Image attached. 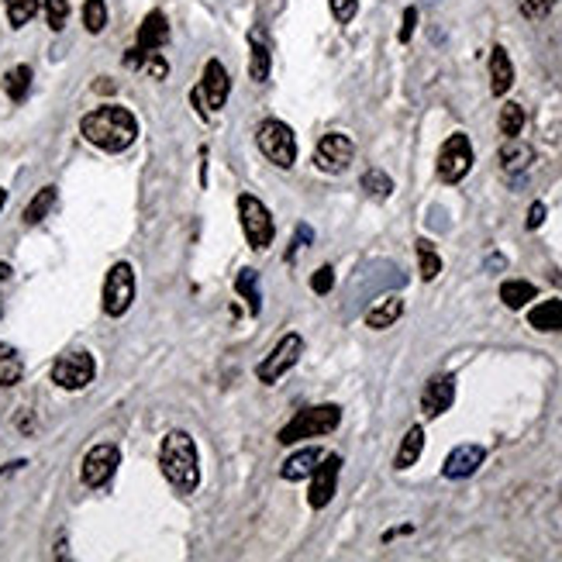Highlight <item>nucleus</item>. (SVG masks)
I'll use <instances>...</instances> for the list:
<instances>
[{
	"instance_id": "obj_1",
	"label": "nucleus",
	"mask_w": 562,
	"mask_h": 562,
	"mask_svg": "<svg viewBox=\"0 0 562 562\" xmlns=\"http://www.w3.org/2000/svg\"><path fill=\"white\" fill-rule=\"evenodd\" d=\"M80 135L100 152H125L138 138V117L121 104H104L97 111L83 115Z\"/></svg>"
},
{
	"instance_id": "obj_2",
	"label": "nucleus",
	"mask_w": 562,
	"mask_h": 562,
	"mask_svg": "<svg viewBox=\"0 0 562 562\" xmlns=\"http://www.w3.org/2000/svg\"><path fill=\"white\" fill-rule=\"evenodd\" d=\"M159 469L176 494H194L200 487V459L190 431H169L159 446Z\"/></svg>"
},
{
	"instance_id": "obj_3",
	"label": "nucleus",
	"mask_w": 562,
	"mask_h": 562,
	"mask_svg": "<svg viewBox=\"0 0 562 562\" xmlns=\"http://www.w3.org/2000/svg\"><path fill=\"white\" fill-rule=\"evenodd\" d=\"M342 425V407L338 404H311V407H300L286 425L280 428L276 442L280 446H297L304 438H321Z\"/></svg>"
},
{
	"instance_id": "obj_4",
	"label": "nucleus",
	"mask_w": 562,
	"mask_h": 562,
	"mask_svg": "<svg viewBox=\"0 0 562 562\" xmlns=\"http://www.w3.org/2000/svg\"><path fill=\"white\" fill-rule=\"evenodd\" d=\"M256 146L266 156V163H273L276 169H294V163H297L294 128L280 117H266L263 125L256 128Z\"/></svg>"
},
{
	"instance_id": "obj_5",
	"label": "nucleus",
	"mask_w": 562,
	"mask_h": 562,
	"mask_svg": "<svg viewBox=\"0 0 562 562\" xmlns=\"http://www.w3.org/2000/svg\"><path fill=\"white\" fill-rule=\"evenodd\" d=\"M228 90H232V76H228V69L221 59H207L204 69H200V83L194 86V107H197L200 117H211L215 111L225 107V100H228Z\"/></svg>"
},
{
	"instance_id": "obj_6",
	"label": "nucleus",
	"mask_w": 562,
	"mask_h": 562,
	"mask_svg": "<svg viewBox=\"0 0 562 562\" xmlns=\"http://www.w3.org/2000/svg\"><path fill=\"white\" fill-rule=\"evenodd\" d=\"M238 221H242V232H246L248 248L266 252V248L273 246V238H276V221H273L269 207H266L259 197H252V194H242V197H238Z\"/></svg>"
},
{
	"instance_id": "obj_7",
	"label": "nucleus",
	"mask_w": 562,
	"mask_h": 562,
	"mask_svg": "<svg viewBox=\"0 0 562 562\" xmlns=\"http://www.w3.org/2000/svg\"><path fill=\"white\" fill-rule=\"evenodd\" d=\"M469 169H473V142H469V135L463 132L448 135L446 142H442V149H438V163H435L438 180L463 183L469 176Z\"/></svg>"
},
{
	"instance_id": "obj_8",
	"label": "nucleus",
	"mask_w": 562,
	"mask_h": 562,
	"mask_svg": "<svg viewBox=\"0 0 562 562\" xmlns=\"http://www.w3.org/2000/svg\"><path fill=\"white\" fill-rule=\"evenodd\" d=\"M300 356H304V338H300L297 331H286L280 342H276V348L266 356L263 363L256 366V376H259V383L273 386V383L283 380V376L300 363Z\"/></svg>"
},
{
	"instance_id": "obj_9",
	"label": "nucleus",
	"mask_w": 562,
	"mask_h": 562,
	"mask_svg": "<svg viewBox=\"0 0 562 562\" xmlns=\"http://www.w3.org/2000/svg\"><path fill=\"white\" fill-rule=\"evenodd\" d=\"M94 376H97V363H94L90 352H69V356H59L52 363V383L59 390H69V394L86 390L94 383Z\"/></svg>"
},
{
	"instance_id": "obj_10",
	"label": "nucleus",
	"mask_w": 562,
	"mask_h": 562,
	"mask_svg": "<svg viewBox=\"0 0 562 562\" xmlns=\"http://www.w3.org/2000/svg\"><path fill=\"white\" fill-rule=\"evenodd\" d=\"M135 300V269L132 263H115L107 269V280H104V315L107 317H121L128 315Z\"/></svg>"
},
{
	"instance_id": "obj_11",
	"label": "nucleus",
	"mask_w": 562,
	"mask_h": 562,
	"mask_svg": "<svg viewBox=\"0 0 562 562\" xmlns=\"http://www.w3.org/2000/svg\"><path fill=\"white\" fill-rule=\"evenodd\" d=\"M352 159H356V142L346 132L321 135V142L315 146V166L321 173H328V176L346 173L348 166H352Z\"/></svg>"
},
{
	"instance_id": "obj_12",
	"label": "nucleus",
	"mask_w": 562,
	"mask_h": 562,
	"mask_svg": "<svg viewBox=\"0 0 562 562\" xmlns=\"http://www.w3.org/2000/svg\"><path fill=\"white\" fill-rule=\"evenodd\" d=\"M117 466H121V452H117V446H111V442H100V446H94L86 456H83L80 477H83V483H86L90 490H100V487H107V483H111V477L117 473Z\"/></svg>"
},
{
	"instance_id": "obj_13",
	"label": "nucleus",
	"mask_w": 562,
	"mask_h": 562,
	"mask_svg": "<svg viewBox=\"0 0 562 562\" xmlns=\"http://www.w3.org/2000/svg\"><path fill=\"white\" fill-rule=\"evenodd\" d=\"M338 473H342V456H325L317 469L311 473V490H307V504L321 511V507H328L335 490H338Z\"/></svg>"
},
{
	"instance_id": "obj_14",
	"label": "nucleus",
	"mask_w": 562,
	"mask_h": 562,
	"mask_svg": "<svg viewBox=\"0 0 562 562\" xmlns=\"http://www.w3.org/2000/svg\"><path fill=\"white\" fill-rule=\"evenodd\" d=\"M456 404V376L452 373H438L425 383L421 390V414L425 417H442Z\"/></svg>"
},
{
	"instance_id": "obj_15",
	"label": "nucleus",
	"mask_w": 562,
	"mask_h": 562,
	"mask_svg": "<svg viewBox=\"0 0 562 562\" xmlns=\"http://www.w3.org/2000/svg\"><path fill=\"white\" fill-rule=\"evenodd\" d=\"M483 459H487V448L477 446V442L456 446L448 452L446 466H442V477H446V480H466V477H473V473L480 469Z\"/></svg>"
},
{
	"instance_id": "obj_16",
	"label": "nucleus",
	"mask_w": 562,
	"mask_h": 562,
	"mask_svg": "<svg viewBox=\"0 0 562 562\" xmlns=\"http://www.w3.org/2000/svg\"><path fill=\"white\" fill-rule=\"evenodd\" d=\"M248 76L256 83H266L269 80V73H273V42H269V35L263 28H252L248 32Z\"/></svg>"
},
{
	"instance_id": "obj_17",
	"label": "nucleus",
	"mask_w": 562,
	"mask_h": 562,
	"mask_svg": "<svg viewBox=\"0 0 562 562\" xmlns=\"http://www.w3.org/2000/svg\"><path fill=\"white\" fill-rule=\"evenodd\" d=\"M169 42V21H166L163 11H149L146 21L138 25V38H135V49L142 52V55H152V52H159Z\"/></svg>"
},
{
	"instance_id": "obj_18",
	"label": "nucleus",
	"mask_w": 562,
	"mask_h": 562,
	"mask_svg": "<svg viewBox=\"0 0 562 562\" xmlns=\"http://www.w3.org/2000/svg\"><path fill=\"white\" fill-rule=\"evenodd\" d=\"M325 459V452L317 446H307V448H297L294 456H286L280 466V480L286 483H300V480H311V473L317 469V463Z\"/></svg>"
},
{
	"instance_id": "obj_19",
	"label": "nucleus",
	"mask_w": 562,
	"mask_h": 562,
	"mask_svg": "<svg viewBox=\"0 0 562 562\" xmlns=\"http://www.w3.org/2000/svg\"><path fill=\"white\" fill-rule=\"evenodd\" d=\"M400 317H404V297H400V294H386V297H380L369 311H366V328L386 331V328H394Z\"/></svg>"
},
{
	"instance_id": "obj_20",
	"label": "nucleus",
	"mask_w": 562,
	"mask_h": 562,
	"mask_svg": "<svg viewBox=\"0 0 562 562\" xmlns=\"http://www.w3.org/2000/svg\"><path fill=\"white\" fill-rule=\"evenodd\" d=\"M531 163H535V149H531L528 142H521V138H507V142L500 146V169H504L507 176H521V173H528Z\"/></svg>"
},
{
	"instance_id": "obj_21",
	"label": "nucleus",
	"mask_w": 562,
	"mask_h": 562,
	"mask_svg": "<svg viewBox=\"0 0 562 562\" xmlns=\"http://www.w3.org/2000/svg\"><path fill=\"white\" fill-rule=\"evenodd\" d=\"M514 86V63L504 45H494L490 49V94L494 97H504Z\"/></svg>"
},
{
	"instance_id": "obj_22",
	"label": "nucleus",
	"mask_w": 562,
	"mask_h": 562,
	"mask_svg": "<svg viewBox=\"0 0 562 562\" xmlns=\"http://www.w3.org/2000/svg\"><path fill=\"white\" fill-rule=\"evenodd\" d=\"M235 294L248 304V315H259L263 311V290H259V269H238L235 273Z\"/></svg>"
},
{
	"instance_id": "obj_23",
	"label": "nucleus",
	"mask_w": 562,
	"mask_h": 562,
	"mask_svg": "<svg viewBox=\"0 0 562 562\" xmlns=\"http://www.w3.org/2000/svg\"><path fill=\"white\" fill-rule=\"evenodd\" d=\"M528 325L535 331H562V300H542L528 311Z\"/></svg>"
},
{
	"instance_id": "obj_24",
	"label": "nucleus",
	"mask_w": 562,
	"mask_h": 562,
	"mask_svg": "<svg viewBox=\"0 0 562 562\" xmlns=\"http://www.w3.org/2000/svg\"><path fill=\"white\" fill-rule=\"evenodd\" d=\"M535 297H538V286L528 280H504L500 283V300H504V307H511V311L528 307Z\"/></svg>"
},
{
	"instance_id": "obj_25",
	"label": "nucleus",
	"mask_w": 562,
	"mask_h": 562,
	"mask_svg": "<svg viewBox=\"0 0 562 562\" xmlns=\"http://www.w3.org/2000/svg\"><path fill=\"white\" fill-rule=\"evenodd\" d=\"M421 452H425V428H421V425H414V428H407L404 442H400L394 466H397V469H411V466L421 459Z\"/></svg>"
},
{
	"instance_id": "obj_26",
	"label": "nucleus",
	"mask_w": 562,
	"mask_h": 562,
	"mask_svg": "<svg viewBox=\"0 0 562 562\" xmlns=\"http://www.w3.org/2000/svg\"><path fill=\"white\" fill-rule=\"evenodd\" d=\"M32 76H35L32 66H25V63L15 69H7V73H4V94L15 100V104H21V100L28 97V90H32Z\"/></svg>"
},
{
	"instance_id": "obj_27",
	"label": "nucleus",
	"mask_w": 562,
	"mask_h": 562,
	"mask_svg": "<svg viewBox=\"0 0 562 562\" xmlns=\"http://www.w3.org/2000/svg\"><path fill=\"white\" fill-rule=\"evenodd\" d=\"M21 376H25V363H21L17 348L0 342V386H15Z\"/></svg>"
},
{
	"instance_id": "obj_28",
	"label": "nucleus",
	"mask_w": 562,
	"mask_h": 562,
	"mask_svg": "<svg viewBox=\"0 0 562 562\" xmlns=\"http://www.w3.org/2000/svg\"><path fill=\"white\" fill-rule=\"evenodd\" d=\"M55 186H42L32 200H28V207H25V225H38V221H45L52 207H55Z\"/></svg>"
},
{
	"instance_id": "obj_29",
	"label": "nucleus",
	"mask_w": 562,
	"mask_h": 562,
	"mask_svg": "<svg viewBox=\"0 0 562 562\" xmlns=\"http://www.w3.org/2000/svg\"><path fill=\"white\" fill-rule=\"evenodd\" d=\"M414 248H417V266H421V280L431 283L438 273H442V256L435 252V246H431L428 238H417L414 242Z\"/></svg>"
},
{
	"instance_id": "obj_30",
	"label": "nucleus",
	"mask_w": 562,
	"mask_h": 562,
	"mask_svg": "<svg viewBox=\"0 0 562 562\" xmlns=\"http://www.w3.org/2000/svg\"><path fill=\"white\" fill-rule=\"evenodd\" d=\"M525 121H528V115H525V107L521 104H514V100H507L504 107H500V135H507V138H517V135L525 132Z\"/></svg>"
},
{
	"instance_id": "obj_31",
	"label": "nucleus",
	"mask_w": 562,
	"mask_h": 562,
	"mask_svg": "<svg viewBox=\"0 0 562 562\" xmlns=\"http://www.w3.org/2000/svg\"><path fill=\"white\" fill-rule=\"evenodd\" d=\"M4 11H7V21L11 28H25L35 15H38V0H4Z\"/></svg>"
},
{
	"instance_id": "obj_32",
	"label": "nucleus",
	"mask_w": 562,
	"mask_h": 562,
	"mask_svg": "<svg viewBox=\"0 0 562 562\" xmlns=\"http://www.w3.org/2000/svg\"><path fill=\"white\" fill-rule=\"evenodd\" d=\"M363 190L369 194V197L386 200L390 194H394V180H390L383 169H366L363 173Z\"/></svg>"
},
{
	"instance_id": "obj_33",
	"label": "nucleus",
	"mask_w": 562,
	"mask_h": 562,
	"mask_svg": "<svg viewBox=\"0 0 562 562\" xmlns=\"http://www.w3.org/2000/svg\"><path fill=\"white\" fill-rule=\"evenodd\" d=\"M83 28L90 35H100L107 28V4L104 0H86L83 4Z\"/></svg>"
},
{
	"instance_id": "obj_34",
	"label": "nucleus",
	"mask_w": 562,
	"mask_h": 562,
	"mask_svg": "<svg viewBox=\"0 0 562 562\" xmlns=\"http://www.w3.org/2000/svg\"><path fill=\"white\" fill-rule=\"evenodd\" d=\"M69 11H73V0H45V17H49L52 32H63L66 28Z\"/></svg>"
},
{
	"instance_id": "obj_35",
	"label": "nucleus",
	"mask_w": 562,
	"mask_h": 562,
	"mask_svg": "<svg viewBox=\"0 0 562 562\" xmlns=\"http://www.w3.org/2000/svg\"><path fill=\"white\" fill-rule=\"evenodd\" d=\"M556 0H517V11L528 17V21H542V17L552 15Z\"/></svg>"
},
{
	"instance_id": "obj_36",
	"label": "nucleus",
	"mask_w": 562,
	"mask_h": 562,
	"mask_svg": "<svg viewBox=\"0 0 562 562\" xmlns=\"http://www.w3.org/2000/svg\"><path fill=\"white\" fill-rule=\"evenodd\" d=\"M331 15L338 25H348L352 17L359 15V0H331Z\"/></svg>"
},
{
	"instance_id": "obj_37",
	"label": "nucleus",
	"mask_w": 562,
	"mask_h": 562,
	"mask_svg": "<svg viewBox=\"0 0 562 562\" xmlns=\"http://www.w3.org/2000/svg\"><path fill=\"white\" fill-rule=\"evenodd\" d=\"M311 242H315V232H311V225H297V238H294V242H290V248H286V263H294L300 248L311 246Z\"/></svg>"
},
{
	"instance_id": "obj_38",
	"label": "nucleus",
	"mask_w": 562,
	"mask_h": 562,
	"mask_svg": "<svg viewBox=\"0 0 562 562\" xmlns=\"http://www.w3.org/2000/svg\"><path fill=\"white\" fill-rule=\"evenodd\" d=\"M142 69L149 73L152 80H166L169 76V63H166L159 52H152V55H146V63H142Z\"/></svg>"
},
{
	"instance_id": "obj_39",
	"label": "nucleus",
	"mask_w": 562,
	"mask_h": 562,
	"mask_svg": "<svg viewBox=\"0 0 562 562\" xmlns=\"http://www.w3.org/2000/svg\"><path fill=\"white\" fill-rule=\"evenodd\" d=\"M331 286H335V269H331V266H321L315 276H311V290H315V294H331Z\"/></svg>"
},
{
	"instance_id": "obj_40",
	"label": "nucleus",
	"mask_w": 562,
	"mask_h": 562,
	"mask_svg": "<svg viewBox=\"0 0 562 562\" xmlns=\"http://www.w3.org/2000/svg\"><path fill=\"white\" fill-rule=\"evenodd\" d=\"M414 25H417V7H407V11H404V17H400V32H397V38L404 42V45L411 42Z\"/></svg>"
},
{
	"instance_id": "obj_41",
	"label": "nucleus",
	"mask_w": 562,
	"mask_h": 562,
	"mask_svg": "<svg viewBox=\"0 0 562 562\" xmlns=\"http://www.w3.org/2000/svg\"><path fill=\"white\" fill-rule=\"evenodd\" d=\"M542 221H546V204H542V200H535L525 225H528V232H535V228H542Z\"/></svg>"
},
{
	"instance_id": "obj_42",
	"label": "nucleus",
	"mask_w": 562,
	"mask_h": 562,
	"mask_svg": "<svg viewBox=\"0 0 562 562\" xmlns=\"http://www.w3.org/2000/svg\"><path fill=\"white\" fill-rule=\"evenodd\" d=\"M11 273H15L11 266H7V263H0V317H4V286L11 283Z\"/></svg>"
},
{
	"instance_id": "obj_43",
	"label": "nucleus",
	"mask_w": 562,
	"mask_h": 562,
	"mask_svg": "<svg viewBox=\"0 0 562 562\" xmlns=\"http://www.w3.org/2000/svg\"><path fill=\"white\" fill-rule=\"evenodd\" d=\"M504 266H507V259H504L500 252H494V256L487 259V269H504Z\"/></svg>"
},
{
	"instance_id": "obj_44",
	"label": "nucleus",
	"mask_w": 562,
	"mask_h": 562,
	"mask_svg": "<svg viewBox=\"0 0 562 562\" xmlns=\"http://www.w3.org/2000/svg\"><path fill=\"white\" fill-rule=\"evenodd\" d=\"M4 204H7V190L0 186V211H4Z\"/></svg>"
}]
</instances>
